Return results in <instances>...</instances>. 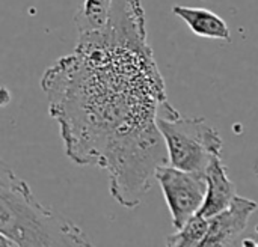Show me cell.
Returning <instances> with one entry per match:
<instances>
[{
    "instance_id": "3957f363",
    "label": "cell",
    "mask_w": 258,
    "mask_h": 247,
    "mask_svg": "<svg viewBox=\"0 0 258 247\" xmlns=\"http://www.w3.org/2000/svg\"><path fill=\"white\" fill-rule=\"evenodd\" d=\"M157 127L168 148L169 164L178 169L206 174L222 154L221 134L203 118L165 113L157 116Z\"/></svg>"
},
{
    "instance_id": "277c9868",
    "label": "cell",
    "mask_w": 258,
    "mask_h": 247,
    "mask_svg": "<svg viewBox=\"0 0 258 247\" xmlns=\"http://www.w3.org/2000/svg\"><path fill=\"white\" fill-rule=\"evenodd\" d=\"M156 181L163 192L175 229L201 211L207 193L206 174L183 171L168 163L157 169Z\"/></svg>"
},
{
    "instance_id": "52a82bcc",
    "label": "cell",
    "mask_w": 258,
    "mask_h": 247,
    "mask_svg": "<svg viewBox=\"0 0 258 247\" xmlns=\"http://www.w3.org/2000/svg\"><path fill=\"white\" fill-rule=\"evenodd\" d=\"M172 12L180 17L195 35L201 38L231 41V32L228 24L210 9L175 5L172 8Z\"/></svg>"
},
{
    "instance_id": "8992f818",
    "label": "cell",
    "mask_w": 258,
    "mask_h": 247,
    "mask_svg": "<svg viewBox=\"0 0 258 247\" xmlns=\"http://www.w3.org/2000/svg\"><path fill=\"white\" fill-rule=\"evenodd\" d=\"M207 180V193L206 201L201 208V214L207 219L213 217L215 214L225 210L233 199L237 196V187L230 180L227 169L221 160V157L215 158L213 163L206 171Z\"/></svg>"
},
{
    "instance_id": "5b68a950",
    "label": "cell",
    "mask_w": 258,
    "mask_h": 247,
    "mask_svg": "<svg viewBox=\"0 0 258 247\" xmlns=\"http://www.w3.org/2000/svg\"><path fill=\"white\" fill-rule=\"evenodd\" d=\"M257 208L258 204L255 201L236 196L225 210L209 219V232L203 246L225 247L237 244Z\"/></svg>"
},
{
    "instance_id": "ba28073f",
    "label": "cell",
    "mask_w": 258,
    "mask_h": 247,
    "mask_svg": "<svg viewBox=\"0 0 258 247\" xmlns=\"http://www.w3.org/2000/svg\"><path fill=\"white\" fill-rule=\"evenodd\" d=\"M115 0H83L74 15V24L79 36L92 35L103 30L109 21Z\"/></svg>"
},
{
    "instance_id": "9c48e42d",
    "label": "cell",
    "mask_w": 258,
    "mask_h": 247,
    "mask_svg": "<svg viewBox=\"0 0 258 247\" xmlns=\"http://www.w3.org/2000/svg\"><path fill=\"white\" fill-rule=\"evenodd\" d=\"M209 232V219L201 213L190 217L177 232L166 238V244L172 247L203 246Z\"/></svg>"
},
{
    "instance_id": "30bf717a",
    "label": "cell",
    "mask_w": 258,
    "mask_h": 247,
    "mask_svg": "<svg viewBox=\"0 0 258 247\" xmlns=\"http://www.w3.org/2000/svg\"><path fill=\"white\" fill-rule=\"evenodd\" d=\"M0 246H2V247H8V246L18 247V244H17V243H15L14 240H11L9 237H6V235L0 234Z\"/></svg>"
},
{
    "instance_id": "7a4b0ae2",
    "label": "cell",
    "mask_w": 258,
    "mask_h": 247,
    "mask_svg": "<svg viewBox=\"0 0 258 247\" xmlns=\"http://www.w3.org/2000/svg\"><path fill=\"white\" fill-rule=\"evenodd\" d=\"M0 234L18 247L91 246L76 223L44 207L5 161L0 164Z\"/></svg>"
},
{
    "instance_id": "6da1fadb",
    "label": "cell",
    "mask_w": 258,
    "mask_h": 247,
    "mask_svg": "<svg viewBox=\"0 0 258 247\" xmlns=\"http://www.w3.org/2000/svg\"><path fill=\"white\" fill-rule=\"evenodd\" d=\"M41 86L76 164L112 174L165 145L157 116L171 104L145 41L79 36L74 53L47 68Z\"/></svg>"
},
{
    "instance_id": "8fae6325",
    "label": "cell",
    "mask_w": 258,
    "mask_h": 247,
    "mask_svg": "<svg viewBox=\"0 0 258 247\" xmlns=\"http://www.w3.org/2000/svg\"><path fill=\"white\" fill-rule=\"evenodd\" d=\"M11 100H12V97H9L8 89L6 88H2V106H6Z\"/></svg>"
}]
</instances>
